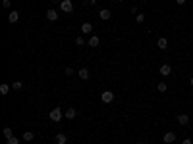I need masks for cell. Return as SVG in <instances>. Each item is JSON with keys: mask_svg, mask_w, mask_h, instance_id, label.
Masks as SVG:
<instances>
[{"mask_svg": "<svg viewBox=\"0 0 193 144\" xmlns=\"http://www.w3.org/2000/svg\"><path fill=\"white\" fill-rule=\"evenodd\" d=\"M48 117H50V121L58 123V121L64 117V112L60 110V108H52V110H50V113H48Z\"/></svg>", "mask_w": 193, "mask_h": 144, "instance_id": "obj_1", "label": "cell"}, {"mask_svg": "<svg viewBox=\"0 0 193 144\" xmlns=\"http://www.w3.org/2000/svg\"><path fill=\"white\" fill-rule=\"evenodd\" d=\"M101 100H103L104 104H112L114 102V92L112 90H104L103 94H101Z\"/></svg>", "mask_w": 193, "mask_h": 144, "instance_id": "obj_2", "label": "cell"}, {"mask_svg": "<svg viewBox=\"0 0 193 144\" xmlns=\"http://www.w3.org/2000/svg\"><path fill=\"white\" fill-rule=\"evenodd\" d=\"M60 12H74V4H71V0H62V4H60Z\"/></svg>", "mask_w": 193, "mask_h": 144, "instance_id": "obj_3", "label": "cell"}, {"mask_svg": "<svg viewBox=\"0 0 193 144\" xmlns=\"http://www.w3.org/2000/svg\"><path fill=\"white\" fill-rule=\"evenodd\" d=\"M159 73H160L162 77H168L170 73H172V67H170L168 63H162V66H160V69H159Z\"/></svg>", "mask_w": 193, "mask_h": 144, "instance_id": "obj_4", "label": "cell"}, {"mask_svg": "<svg viewBox=\"0 0 193 144\" xmlns=\"http://www.w3.org/2000/svg\"><path fill=\"white\" fill-rule=\"evenodd\" d=\"M46 19H48V21H56V19H58V10L50 8V10L46 12Z\"/></svg>", "mask_w": 193, "mask_h": 144, "instance_id": "obj_5", "label": "cell"}, {"mask_svg": "<svg viewBox=\"0 0 193 144\" xmlns=\"http://www.w3.org/2000/svg\"><path fill=\"white\" fill-rule=\"evenodd\" d=\"M8 21H10V23H18V21H19V12L12 10V12L8 13Z\"/></svg>", "mask_w": 193, "mask_h": 144, "instance_id": "obj_6", "label": "cell"}, {"mask_svg": "<svg viewBox=\"0 0 193 144\" xmlns=\"http://www.w3.org/2000/svg\"><path fill=\"white\" fill-rule=\"evenodd\" d=\"M162 140H164V144H172V142H176V135L174 133H166L162 136Z\"/></svg>", "mask_w": 193, "mask_h": 144, "instance_id": "obj_7", "label": "cell"}, {"mask_svg": "<svg viewBox=\"0 0 193 144\" xmlns=\"http://www.w3.org/2000/svg\"><path fill=\"white\" fill-rule=\"evenodd\" d=\"M77 75H79V79H83V81H87V79L91 77V73H89L87 67H81L79 71H77Z\"/></svg>", "mask_w": 193, "mask_h": 144, "instance_id": "obj_8", "label": "cell"}, {"mask_svg": "<svg viewBox=\"0 0 193 144\" xmlns=\"http://www.w3.org/2000/svg\"><path fill=\"white\" fill-rule=\"evenodd\" d=\"M87 44H89L91 48H97L99 44H101V39H99V37H97V35H93V37L89 39V42H87Z\"/></svg>", "mask_w": 193, "mask_h": 144, "instance_id": "obj_9", "label": "cell"}, {"mask_svg": "<svg viewBox=\"0 0 193 144\" xmlns=\"http://www.w3.org/2000/svg\"><path fill=\"white\" fill-rule=\"evenodd\" d=\"M156 46H159L160 50H166V48H168V40H166V37H160L159 40H156Z\"/></svg>", "mask_w": 193, "mask_h": 144, "instance_id": "obj_10", "label": "cell"}, {"mask_svg": "<svg viewBox=\"0 0 193 144\" xmlns=\"http://www.w3.org/2000/svg\"><path fill=\"white\" fill-rule=\"evenodd\" d=\"M110 16H112V13H110V10H101V12H99V17H101L103 21H106V19H110Z\"/></svg>", "mask_w": 193, "mask_h": 144, "instance_id": "obj_11", "label": "cell"}, {"mask_svg": "<svg viewBox=\"0 0 193 144\" xmlns=\"http://www.w3.org/2000/svg\"><path fill=\"white\" fill-rule=\"evenodd\" d=\"M91 31H93V25L89 23V21H85V23L81 25V33H83V35H89Z\"/></svg>", "mask_w": 193, "mask_h": 144, "instance_id": "obj_12", "label": "cell"}, {"mask_svg": "<svg viewBox=\"0 0 193 144\" xmlns=\"http://www.w3.org/2000/svg\"><path fill=\"white\" fill-rule=\"evenodd\" d=\"M64 115H66V117H68V119H74V117H75V115H77V112H75V108H68V110H66V112H64Z\"/></svg>", "mask_w": 193, "mask_h": 144, "instance_id": "obj_13", "label": "cell"}, {"mask_svg": "<svg viewBox=\"0 0 193 144\" xmlns=\"http://www.w3.org/2000/svg\"><path fill=\"white\" fill-rule=\"evenodd\" d=\"M178 123H180V125H187L189 123V117L185 113H180V115H178Z\"/></svg>", "mask_w": 193, "mask_h": 144, "instance_id": "obj_14", "label": "cell"}, {"mask_svg": "<svg viewBox=\"0 0 193 144\" xmlns=\"http://www.w3.org/2000/svg\"><path fill=\"white\" fill-rule=\"evenodd\" d=\"M66 142H68V136L66 135H62V133L56 135V144H66Z\"/></svg>", "mask_w": 193, "mask_h": 144, "instance_id": "obj_15", "label": "cell"}, {"mask_svg": "<svg viewBox=\"0 0 193 144\" xmlns=\"http://www.w3.org/2000/svg\"><path fill=\"white\" fill-rule=\"evenodd\" d=\"M10 89H12V86H10L8 83H2V85H0V94H8Z\"/></svg>", "mask_w": 193, "mask_h": 144, "instance_id": "obj_16", "label": "cell"}, {"mask_svg": "<svg viewBox=\"0 0 193 144\" xmlns=\"http://www.w3.org/2000/svg\"><path fill=\"white\" fill-rule=\"evenodd\" d=\"M33 136H35V135H33L31 131H27V133H23V136H21V138H23L25 142H29V140H33Z\"/></svg>", "mask_w": 193, "mask_h": 144, "instance_id": "obj_17", "label": "cell"}, {"mask_svg": "<svg viewBox=\"0 0 193 144\" xmlns=\"http://www.w3.org/2000/svg\"><path fill=\"white\" fill-rule=\"evenodd\" d=\"M156 90H159V92H166V90H168L166 83H159V85H156Z\"/></svg>", "mask_w": 193, "mask_h": 144, "instance_id": "obj_18", "label": "cell"}, {"mask_svg": "<svg viewBox=\"0 0 193 144\" xmlns=\"http://www.w3.org/2000/svg\"><path fill=\"white\" fill-rule=\"evenodd\" d=\"M21 89H23V83H21V81H16L12 85V90H21Z\"/></svg>", "mask_w": 193, "mask_h": 144, "instance_id": "obj_19", "label": "cell"}, {"mask_svg": "<svg viewBox=\"0 0 193 144\" xmlns=\"http://www.w3.org/2000/svg\"><path fill=\"white\" fill-rule=\"evenodd\" d=\"M4 136H6V138H12V136H14V133H12V129H10V127H6V129H4Z\"/></svg>", "mask_w": 193, "mask_h": 144, "instance_id": "obj_20", "label": "cell"}, {"mask_svg": "<svg viewBox=\"0 0 193 144\" xmlns=\"http://www.w3.org/2000/svg\"><path fill=\"white\" fill-rule=\"evenodd\" d=\"M135 21H137V23H143V21H145V16H143V13H135Z\"/></svg>", "mask_w": 193, "mask_h": 144, "instance_id": "obj_21", "label": "cell"}, {"mask_svg": "<svg viewBox=\"0 0 193 144\" xmlns=\"http://www.w3.org/2000/svg\"><path fill=\"white\" fill-rule=\"evenodd\" d=\"M6 142H8V144H19V138H16V136H12V138H6Z\"/></svg>", "mask_w": 193, "mask_h": 144, "instance_id": "obj_22", "label": "cell"}, {"mask_svg": "<svg viewBox=\"0 0 193 144\" xmlns=\"http://www.w3.org/2000/svg\"><path fill=\"white\" fill-rule=\"evenodd\" d=\"M75 44H77V46H83V44H85V39H83V37H77V39H75Z\"/></svg>", "mask_w": 193, "mask_h": 144, "instance_id": "obj_23", "label": "cell"}, {"mask_svg": "<svg viewBox=\"0 0 193 144\" xmlns=\"http://www.w3.org/2000/svg\"><path fill=\"white\" fill-rule=\"evenodd\" d=\"M64 73L70 77V75H74V69H71V67H66V71H64Z\"/></svg>", "mask_w": 193, "mask_h": 144, "instance_id": "obj_24", "label": "cell"}, {"mask_svg": "<svg viewBox=\"0 0 193 144\" xmlns=\"http://www.w3.org/2000/svg\"><path fill=\"white\" fill-rule=\"evenodd\" d=\"M2 6H4V8H10V6H12V2H10V0H4V2H2Z\"/></svg>", "mask_w": 193, "mask_h": 144, "instance_id": "obj_25", "label": "cell"}, {"mask_svg": "<svg viewBox=\"0 0 193 144\" xmlns=\"http://www.w3.org/2000/svg\"><path fill=\"white\" fill-rule=\"evenodd\" d=\"M182 144H193V140H191V138H185V140H183Z\"/></svg>", "mask_w": 193, "mask_h": 144, "instance_id": "obj_26", "label": "cell"}, {"mask_svg": "<svg viewBox=\"0 0 193 144\" xmlns=\"http://www.w3.org/2000/svg\"><path fill=\"white\" fill-rule=\"evenodd\" d=\"M52 4H62V0H50Z\"/></svg>", "mask_w": 193, "mask_h": 144, "instance_id": "obj_27", "label": "cell"}, {"mask_svg": "<svg viewBox=\"0 0 193 144\" xmlns=\"http://www.w3.org/2000/svg\"><path fill=\"white\" fill-rule=\"evenodd\" d=\"M176 2H178V4H180V6H182V4H185V0H176Z\"/></svg>", "mask_w": 193, "mask_h": 144, "instance_id": "obj_28", "label": "cell"}, {"mask_svg": "<svg viewBox=\"0 0 193 144\" xmlns=\"http://www.w3.org/2000/svg\"><path fill=\"white\" fill-rule=\"evenodd\" d=\"M189 83H191V86H193V77H191V79H189Z\"/></svg>", "mask_w": 193, "mask_h": 144, "instance_id": "obj_29", "label": "cell"}, {"mask_svg": "<svg viewBox=\"0 0 193 144\" xmlns=\"http://www.w3.org/2000/svg\"><path fill=\"white\" fill-rule=\"evenodd\" d=\"M116 2H124V0H116Z\"/></svg>", "mask_w": 193, "mask_h": 144, "instance_id": "obj_30", "label": "cell"}, {"mask_svg": "<svg viewBox=\"0 0 193 144\" xmlns=\"http://www.w3.org/2000/svg\"><path fill=\"white\" fill-rule=\"evenodd\" d=\"M135 144H143V142H135Z\"/></svg>", "mask_w": 193, "mask_h": 144, "instance_id": "obj_31", "label": "cell"}, {"mask_svg": "<svg viewBox=\"0 0 193 144\" xmlns=\"http://www.w3.org/2000/svg\"><path fill=\"white\" fill-rule=\"evenodd\" d=\"M191 98H193V94H191Z\"/></svg>", "mask_w": 193, "mask_h": 144, "instance_id": "obj_32", "label": "cell"}]
</instances>
